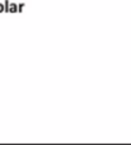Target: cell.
<instances>
[{
	"label": "cell",
	"mask_w": 131,
	"mask_h": 145,
	"mask_svg": "<svg viewBox=\"0 0 131 145\" xmlns=\"http://www.w3.org/2000/svg\"><path fill=\"white\" fill-rule=\"evenodd\" d=\"M3 10V4H0V12Z\"/></svg>",
	"instance_id": "1"
}]
</instances>
